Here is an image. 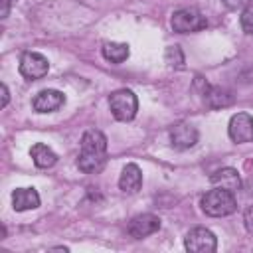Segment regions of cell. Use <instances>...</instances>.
Listing matches in <instances>:
<instances>
[{
	"label": "cell",
	"instance_id": "11",
	"mask_svg": "<svg viewBox=\"0 0 253 253\" xmlns=\"http://www.w3.org/2000/svg\"><path fill=\"white\" fill-rule=\"evenodd\" d=\"M210 180L215 188H223L227 192H237L241 188V178L235 168H221V170L213 172L210 176Z\"/></svg>",
	"mask_w": 253,
	"mask_h": 253
},
{
	"label": "cell",
	"instance_id": "18",
	"mask_svg": "<svg viewBox=\"0 0 253 253\" xmlns=\"http://www.w3.org/2000/svg\"><path fill=\"white\" fill-rule=\"evenodd\" d=\"M229 10H241V8H245V6H249L253 0H221Z\"/></svg>",
	"mask_w": 253,
	"mask_h": 253
},
{
	"label": "cell",
	"instance_id": "12",
	"mask_svg": "<svg viewBox=\"0 0 253 253\" xmlns=\"http://www.w3.org/2000/svg\"><path fill=\"white\" fill-rule=\"evenodd\" d=\"M142 186V172L136 164H126L121 172V178H119V188L126 194H134L138 192Z\"/></svg>",
	"mask_w": 253,
	"mask_h": 253
},
{
	"label": "cell",
	"instance_id": "7",
	"mask_svg": "<svg viewBox=\"0 0 253 253\" xmlns=\"http://www.w3.org/2000/svg\"><path fill=\"white\" fill-rule=\"evenodd\" d=\"M49 71L47 59L38 51H26L20 57V73L26 79H40Z\"/></svg>",
	"mask_w": 253,
	"mask_h": 253
},
{
	"label": "cell",
	"instance_id": "19",
	"mask_svg": "<svg viewBox=\"0 0 253 253\" xmlns=\"http://www.w3.org/2000/svg\"><path fill=\"white\" fill-rule=\"evenodd\" d=\"M243 223H245V229L249 233H253V206H249L243 213Z\"/></svg>",
	"mask_w": 253,
	"mask_h": 253
},
{
	"label": "cell",
	"instance_id": "3",
	"mask_svg": "<svg viewBox=\"0 0 253 253\" xmlns=\"http://www.w3.org/2000/svg\"><path fill=\"white\" fill-rule=\"evenodd\" d=\"M111 113L117 121H132L138 111V99L130 89H117L109 97Z\"/></svg>",
	"mask_w": 253,
	"mask_h": 253
},
{
	"label": "cell",
	"instance_id": "22",
	"mask_svg": "<svg viewBox=\"0 0 253 253\" xmlns=\"http://www.w3.org/2000/svg\"><path fill=\"white\" fill-rule=\"evenodd\" d=\"M12 2H14V0H12Z\"/></svg>",
	"mask_w": 253,
	"mask_h": 253
},
{
	"label": "cell",
	"instance_id": "6",
	"mask_svg": "<svg viewBox=\"0 0 253 253\" xmlns=\"http://www.w3.org/2000/svg\"><path fill=\"white\" fill-rule=\"evenodd\" d=\"M227 134L237 144L253 142V117L247 113L233 115L229 119V125H227Z\"/></svg>",
	"mask_w": 253,
	"mask_h": 253
},
{
	"label": "cell",
	"instance_id": "8",
	"mask_svg": "<svg viewBox=\"0 0 253 253\" xmlns=\"http://www.w3.org/2000/svg\"><path fill=\"white\" fill-rule=\"evenodd\" d=\"M126 229H128L130 237H134V239L148 237L160 229V217L154 213H138L128 221Z\"/></svg>",
	"mask_w": 253,
	"mask_h": 253
},
{
	"label": "cell",
	"instance_id": "14",
	"mask_svg": "<svg viewBox=\"0 0 253 253\" xmlns=\"http://www.w3.org/2000/svg\"><path fill=\"white\" fill-rule=\"evenodd\" d=\"M30 156L38 168H51L57 162V154L43 142H36L30 150Z\"/></svg>",
	"mask_w": 253,
	"mask_h": 253
},
{
	"label": "cell",
	"instance_id": "5",
	"mask_svg": "<svg viewBox=\"0 0 253 253\" xmlns=\"http://www.w3.org/2000/svg\"><path fill=\"white\" fill-rule=\"evenodd\" d=\"M184 247L192 253H211L217 247V239L215 235L206 229V227H194L186 233L184 239Z\"/></svg>",
	"mask_w": 253,
	"mask_h": 253
},
{
	"label": "cell",
	"instance_id": "17",
	"mask_svg": "<svg viewBox=\"0 0 253 253\" xmlns=\"http://www.w3.org/2000/svg\"><path fill=\"white\" fill-rule=\"evenodd\" d=\"M241 28L245 34L253 36V2L249 6H245L241 12Z\"/></svg>",
	"mask_w": 253,
	"mask_h": 253
},
{
	"label": "cell",
	"instance_id": "2",
	"mask_svg": "<svg viewBox=\"0 0 253 253\" xmlns=\"http://www.w3.org/2000/svg\"><path fill=\"white\" fill-rule=\"evenodd\" d=\"M202 210L211 217H223L237 210V202L233 192H227L223 188H213L202 196Z\"/></svg>",
	"mask_w": 253,
	"mask_h": 253
},
{
	"label": "cell",
	"instance_id": "10",
	"mask_svg": "<svg viewBox=\"0 0 253 253\" xmlns=\"http://www.w3.org/2000/svg\"><path fill=\"white\" fill-rule=\"evenodd\" d=\"M170 142L174 148L178 150H186V148H192L196 142H198V130L194 125L190 123H180L176 125L172 130H170Z\"/></svg>",
	"mask_w": 253,
	"mask_h": 253
},
{
	"label": "cell",
	"instance_id": "1",
	"mask_svg": "<svg viewBox=\"0 0 253 253\" xmlns=\"http://www.w3.org/2000/svg\"><path fill=\"white\" fill-rule=\"evenodd\" d=\"M107 160V136L101 130H87L81 136V150L77 158L79 170L91 174L99 172Z\"/></svg>",
	"mask_w": 253,
	"mask_h": 253
},
{
	"label": "cell",
	"instance_id": "4",
	"mask_svg": "<svg viewBox=\"0 0 253 253\" xmlns=\"http://www.w3.org/2000/svg\"><path fill=\"white\" fill-rule=\"evenodd\" d=\"M208 26L206 16L196 10V8H180L172 14V28L174 32L180 34H190V32H200Z\"/></svg>",
	"mask_w": 253,
	"mask_h": 253
},
{
	"label": "cell",
	"instance_id": "15",
	"mask_svg": "<svg viewBox=\"0 0 253 253\" xmlns=\"http://www.w3.org/2000/svg\"><path fill=\"white\" fill-rule=\"evenodd\" d=\"M130 49L126 43H119V42H109L103 45V57L111 63H123L128 57Z\"/></svg>",
	"mask_w": 253,
	"mask_h": 253
},
{
	"label": "cell",
	"instance_id": "20",
	"mask_svg": "<svg viewBox=\"0 0 253 253\" xmlns=\"http://www.w3.org/2000/svg\"><path fill=\"white\" fill-rule=\"evenodd\" d=\"M10 6H12V0H0V18H6L8 16Z\"/></svg>",
	"mask_w": 253,
	"mask_h": 253
},
{
	"label": "cell",
	"instance_id": "9",
	"mask_svg": "<svg viewBox=\"0 0 253 253\" xmlns=\"http://www.w3.org/2000/svg\"><path fill=\"white\" fill-rule=\"evenodd\" d=\"M63 103H65V95H63L61 91L43 89V91H40V93L34 97L32 107H34V111H38V113H51V111H57Z\"/></svg>",
	"mask_w": 253,
	"mask_h": 253
},
{
	"label": "cell",
	"instance_id": "13",
	"mask_svg": "<svg viewBox=\"0 0 253 253\" xmlns=\"http://www.w3.org/2000/svg\"><path fill=\"white\" fill-rule=\"evenodd\" d=\"M12 206L16 211L34 210L40 206V194L34 188H16L12 192Z\"/></svg>",
	"mask_w": 253,
	"mask_h": 253
},
{
	"label": "cell",
	"instance_id": "21",
	"mask_svg": "<svg viewBox=\"0 0 253 253\" xmlns=\"http://www.w3.org/2000/svg\"><path fill=\"white\" fill-rule=\"evenodd\" d=\"M0 91H2V103H0V107L4 109V107L8 105V99H10V95H8V87L2 83V85H0Z\"/></svg>",
	"mask_w": 253,
	"mask_h": 253
},
{
	"label": "cell",
	"instance_id": "16",
	"mask_svg": "<svg viewBox=\"0 0 253 253\" xmlns=\"http://www.w3.org/2000/svg\"><path fill=\"white\" fill-rule=\"evenodd\" d=\"M206 99H208V103L211 105V107H227V105H231V95L225 91V89H221V87H210L208 91H206Z\"/></svg>",
	"mask_w": 253,
	"mask_h": 253
}]
</instances>
